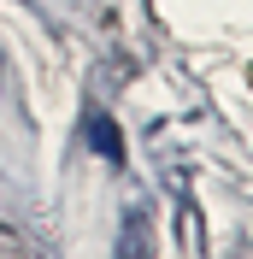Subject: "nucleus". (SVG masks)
I'll return each mask as SVG.
<instances>
[{"mask_svg": "<svg viewBox=\"0 0 253 259\" xmlns=\"http://www.w3.org/2000/svg\"><path fill=\"white\" fill-rule=\"evenodd\" d=\"M89 142H95L106 159H118V153H124V147H118V130H112L106 118H89Z\"/></svg>", "mask_w": 253, "mask_h": 259, "instance_id": "nucleus-1", "label": "nucleus"}]
</instances>
